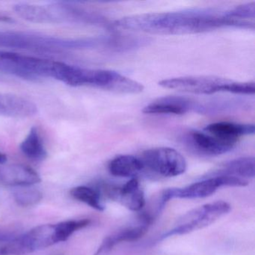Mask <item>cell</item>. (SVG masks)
<instances>
[{"instance_id":"obj_1","label":"cell","mask_w":255,"mask_h":255,"mask_svg":"<svg viewBox=\"0 0 255 255\" xmlns=\"http://www.w3.org/2000/svg\"><path fill=\"white\" fill-rule=\"evenodd\" d=\"M120 29L155 35L202 33L222 27L240 28L231 9L193 8L127 16L114 22Z\"/></svg>"},{"instance_id":"obj_2","label":"cell","mask_w":255,"mask_h":255,"mask_svg":"<svg viewBox=\"0 0 255 255\" xmlns=\"http://www.w3.org/2000/svg\"><path fill=\"white\" fill-rule=\"evenodd\" d=\"M165 89L195 95H213L220 92L237 95H254L255 82H237L212 76H187L174 77L159 82Z\"/></svg>"},{"instance_id":"obj_3","label":"cell","mask_w":255,"mask_h":255,"mask_svg":"<svg viewBox=\"0 0 255 255\" xmlns=\"http://www.w3.org/2000/svg\"><path fill=\"white\" fill-rule=\"evenodd\" d=\"M231 207L223 201L204 204L191 210L177 221L175 226L162 235L161 240L175 235H184L214 223L231 211Z\"/></svg>"},{"instance_id":"obj_4","label":"cell","mask_w":255,"mask_h":255,"mask_svg":"<svg viewBox=\"0 0 255 255\" xmlns=\"http://www.w3.org/2000/svg\"><path fill=\"white\" fill-rule=\"evenodd\" d=\"M248 183V180L232 176L213 175L184 188L165 189L161 195L159 210H162L168 201L174 198L193 199L207 198L214 194L219 188L223 186H246Z\"/></svg>"},{"instance_id":"obj_5","label":"cell","mask_w":255,"mask_h":255,"mask_svg":"<svg viewBox=\"0 0 255 255\" xmlns=\"http://www.w3.org/2000/svg\"><path fill=\"white\" fill-rule=\"evenodd\" d=\"M140 159L144 169L162 177L180 175L187 168L183 155L171 147H158L148 149L143 152Z\"/></svg>"},{"instance_id":"obj_6","label":"cell","mask_w":255,"mask_h":255,"mask_svg":"<svg viewBox=\"0 0 255 255\" xmlns=\"http://www.w3.org/2000/svg\"><path fill=\"white\" fill-rule=\"evenodd\" d=\"M54 244V225H38L10 240L0 249V255H28Z\"/></svg>"},{"instance_id":"obj_7","label":"cell","mask_w":255,"mask_h":255,"mask_svg":"<svg viewBox=\"0 0 255 255\" xmlns=\"http://www.w3.org/2000/svg\"><path fill=\"white\" fill-rule=\"evenodd\" d=\"M100 189L106 197L132 211H139L145 204L144 192L137 178L131 179L122 186L102 184Z\"/></svg>"},{"instance_id":"obj_8","label":"cell","mask_w":255,"mask_h":255,"mask_svg":"<svg viewBox=\"0 0 255 255\" xmlns=\"http://www.w3.org/2000/svg\"><path fill=\"white\" fill-rule=\"evenodd\" d=\"M152 221L153 218L150 215L143 213L136 225L122 228L105 237L94 255H109L119 243L138 240L146 234Z\"/></svg>"},{"instance_id":"obj_9","label":"cell","mask_w":255,"mask_h":255,"mask_svg":"<svg viewBox=\"0 0 255 255\" xmlns=\"http://www.w3.org/2000/svg\"><path fill=\"white\" fill-rule=\"evenodd\" d=\"M41 179L35 170L22 164L0 167V185L6 186H29L40 183Z\"/></svg>"},{"instance_id":"obj_10","label":"cell","mask_w":255,"mask_h":255,"mask_svg":"<svg viewBox=\"0 0 255 255\" xmlns=\"http://www.w3.org/2000/svg\"><path fill=\"white\" fill-rule=\"evenodd\" d=\"M204 131L234 147L241 137L252 135L255 129L254 125L221 122L207 125Z\"/></svg>"},{"instance_id":"obj_11","label":"cell","mask_w":255,"mask_h":255,"mask_svg":"<svg viewBox=\"0 0 255 255\" xmlns=\"http://www.w3.org/2000/svg\"><path fill=\"white\" fill-rule=\"evenodd\" d=\"M14 9L22 18L32 23H59L64 20L60 6H43L32 4L19 3L14 5Z\"/></svg>"},{"instance_id":"obj_12","label":"cell","mask_w":255,"mask_h":255,"mask_svg":"<svg viewBox=\"0 0 255 255\" xmlns=\"http://www.w3.org/2000/svg\"><path fill=\"white\" fill-rule=\"evenodd\" d=\"M195 108V103L182 97L168 96L149 104L142 112L149 115H184Z\"/></svg>"},{"instance_id":"obj_13","label":"cell","mask_w":255,"mask_h":255,"mask_svg":"<svg viewBox=\"0 0 255 255\" xmlns=\"http://www.w3.org/2000/svg\"><path fill=\"white\" fill-rule=\"evenodd\" d=\"M38 113L32 101L17 95L0 94V115L16 119L32 117Z\"/></svg>"},{"instance_id":"obj_14","label":"cell","mask_w":255,"mask_h":255,"mask_svg":"<svg viewBox=\"0 0 255 255\" xmlns=\"http://www.w3.org/2000/svg\"><path fill=\"white\" fill-rule=\"evenodd\" d=\"M189 138L190 142L197 150L210 156L223 154L234 148L232 146L204 131H193L191 132Z\"/></svg>"},{"instance_id":"obj_15","label":"cell","mask_w":255,"mask_h":255,"mask_svg":"<svg viewBox=\"0 0 255 255\" xmlns=\"http://www.w3.org/2000/svg\"><path fill=\"white\" fill-rule=\"evenodd\" d=\"M109 171L116 177L135 178L144 170L140 157L132 155H119L110 161Z\"/></svg>"},{"instance_id":"obj_16","label":"cell","mask_w":255,"mask_h":255,"mask_svg":"<svg viewBox=\"0 0 255 255\" xmlns=\"http://www.w3.org/2000/svg\"><path fill=\"white\" fill-rule=\"evenodd\" d=\"M255 174V158L247 156L233 159L227 162L213 175H227L246 180L247 178H254Z\"/></svg>"},{"instance_id":"obj_17","label":"cell","mask_w":255,"mask_h":255,"mask_svg":"<svg viewBox=\"0 0 255 255\" xmlns=\"http://www.w3.org/2000/svg\"><path fill=\"white\" fill-rule=\"evenodd\" d=\"M22 153L32 160L42 161L47 156L44 141L38 128H31L26 138L20 145Z\"/></svg>"},{"instance_id":"obj_18","label":"cell","mask_w":255,"mask_h":255,"mask_svg":"<svg viewBox=\"0 0 255 255\" xmlns=\"http://www.w3.org/2000/svg\"><path fill=\"white\" fill-rule=\"evenodd\" d=\"M90 223V219H83L65 221L54 225L55 243L66 241L74 233L86 228Z\"/></svg>"},{"instance_id":"obj_19","label":"cell","mask_w":255,"mask_h":255,"mask_svg":"<svg viewBox=\"0 0 255 255\" xmlns=\"http://www.w3.org/2000/svg\"><path fill=\"white\" fill-rule=\"evenodd\" d=\"M70 194L74 199L84 203L98 211L104 210L100 192L92 188L85 186H77L71 189Z\"/></svg>"},{"instance_id":"obj_20","label":"cell","mask_w":255,"mask_h":255,"mask_svg":"<svg viewBox=\"0 0 255 255\" xmlns=\"http://www.w3.org/2000/svg\"><path fill=\"white\" fill-rule=\"evenodd\" d=\"M13 198L18 205L23 207L36 205L43 198L38 189L29 186H21L13 192Z\"/></svg>"},{"instance_id":"obj_21","label":"cell","mask_w":255,"mask_h":255,"mask_svg":"<svg viewBox=\"0 0 255 255\" xmlns=\"http://www.w3.org/2000/svg\"><path fill=\"white\" fill-rule=\"evenodd\" d=\"M7 156L6 155L4 154L3 153L0 151V164H4L6 162Z\"/></svg>"}]
</instances>
